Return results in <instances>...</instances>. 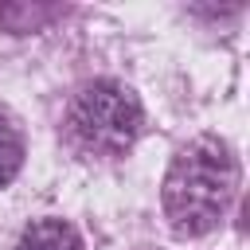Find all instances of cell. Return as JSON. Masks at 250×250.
Returning a JSON list of instances; mask_svg holds the SVG:
<instances>
[{"label": "cell", "mask_w": 250, "mask_h": 250, "mask_svg": "<svg viewBox=\"0 0 250 250\" xmlns=\"http://www.w3.org/2000/svg\"><path fill=\"white\" fill-rule=\"evenodd\" d=\"M20 164H23V141H20V133L12 125L0 121V188H8L16 180Z\"/></svg>", "instance_id": "5b68a950"}, {"label": "cell", "mask_w": 250, "mask_h": 250, "mask_svg": "<svg viewBox=\"0 0 250 250\" xmlns=\"http://www.w3.org/2000/svg\"><path fill=\"white\" fill-rule=\"evenodd\" d=\"M16 250H82V238L66 219H35L20 234Z\"/></svg>", "instance_id": "3957f363"}, {"label": "cell", "mask_w": 250, "mask_h": 250, "mask_svg": "<svg viewBox=\"0 0 250 250\" xmlns=\"http://www.w3.org/2000/svg\"><path fill=\"white\" fill-rule=\"evenodd\" d=\"M51 16H59V8H39V4H4L0 8V23L12 31H35L39 23H47Z\"/></svg>", "instance_id": "277c9868"}, {"label": "cell", "mask_w": 250, "mask_h": 250, "mask_svg": "<svg viewBox=\"0 0 250 250\" xmlns=\"http://www.w3.org/2000/svg\"><path fill=\"white\" fill-rule=\"evenodd\" d=\"M66 121H70V133L82 148L113 156V152H125L137 141L145 109H141V98L125 82L94 78L74 94Z\"/></svg>", "instance_id": "7a4b0ae2"}, {"label": "cell", "mask_w": 250, "mask_h": 250, "mask_svg": "<svg viewBox=\"0 0 250 250\" xmlns=\"http://www.w3.org/2000/svg\"><path fill=\"white\" fill-rule=\"evenodd\" d=\"M234 156L219 137L188 141L164 176V215L176 234L199 238L219 227L234 199Z\"/></svg>", "instance_id": "6da1fadb"}]
</instances>
